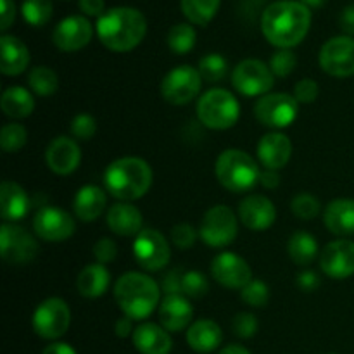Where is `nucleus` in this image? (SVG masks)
Wrapping results in <instances>:
<instances>
[{"label": "nucleus", "mask_w": 354, "mask_h": 354, "mask_svg": "<svg viewBox=\"0 0 354 354\" xmlns=\"http://www.w3.org/2000/svg\"><path fill=\"white\" fill-rule=\"evenodd\" d=\"M28 142V130L19 123H7L3 124L2 133H0V144L2 149L9 154L19 152Z\"/></svg>", "instance_id": "nucleus-38"}, {"label": "nucleus", "mask_w": 354, "mask_h": 354, "mask_svg": "<svg viewBox=\"0 0 354 354\" xmlns=\"http://www.w3.org/2000/svg\"><path fill=\"white\" fill-rule=\"evenodd\" d=\"M299 114V102L289 93L277 92L259 97L254 106V116L263 127L282 130L290 127Z\"/></svg>", "instance_id": "nucleus-9"}, {"label": "nucleus", "mask_w": 354, "mask_h": 354, "mask_svg": "<svg viewBox=\"0 0 354 354\" xmlns=\"http://www.w3.org/2000/svg\"><path fill=\"white\" fill-rule=\"evenodd\" d=\"M114 299L123 315L133 320H145L161 304V286L145 273H123L114 283Z\"/></svg>", "instance_id": "nucleus-4"}, {"label": "nucleus", "mask_w": 354, "mask_h": 354, "mask_svg": "<svg viewBox=\"0 0 354 354\" xmlns=\"http://www.w3.org/2000/svg\"><path fill=\"white\" fill-rule=\"evenodd\" d=\"M45 161L52 173L59 176H68L78 169L82 162V149L76 144L75 138L61 135L48 144L45 151Z\"/></svg>", "instance_id": "nucleus-19"}, {"label": "nucleus", "mask_w": 354, "mask_h": 354, "mask_svg": "<svg viewBox=\"0 0 354 354\" xmlns=\"http://www.w3.org/2000/svg\"><path fill=\"white\" fill-rule=\"evenodd\" d=\"M209 292V282H207L206 275L199 270H192V272L183 273L182 279V294L185 297H203Z\"/></svg>", "instance_id": "nucleus-40"}, {"label": "nucleus", "mask_w": 354, "mask_h": 354, "mask_svg": "<svg viewBox=\"0 0 354 354\" xmlns=\"http://www.w3.org/2000/svg\"><path fill=\"white\" fill-rule=\"evenodd\" d=\"M78 7L86 16L100 17L106 9V3H104V0H78Z\"/></svg>", "instance_id": "nucleus-50"}, {"label": "nucleus", "mask_w": 354, "mask_h": 354, "mask_svg": "<svg viewBox=\"0 0 354 354\" xmlns=\"http://www.w3.org/2000/svg\"><path fill=\"white\" fill-rule=\"evenodd\" d=\"M0 71L6 76H17L26 71L30 64V50L19 38L12 35H2L0 38Z\"/></svg>", "instance_id": "nucleus-27"}, {"label": "nucleus", "mask_w": 354, "mask_h": 354, "mask_svg": "<svg viewBox=\"0 0 354 354\" xmlns=\"http://www.w3.org/2000/svg\"><path fill=\"white\" fill-rule=\"evenodd\" d=\"M320 268L334 280H344L354 275V242L349 239L332 241L322 249Z\"/></svg>", "instance_id": "nucleus-17"}, {"label": "nucleus", "mask_w": 354, "mask_h": 354, "mask_svg": "<svg viewBox=\"0 0 354 354\" xmlns=\"http://www.w3.org/2000/svg\"><path fill=\"white\" fill-rule=\"evenodd\" d=\"M16 19V3L14 0H2V19H0V30L7 31L10 24Z\"/></svg>", "instance_id": "nucleus-51"}, {"label": "nucleus", "mask_w": 354, "mask_h": 354, "mask_svg": "<svg viewBox=\"0 0 354 354\" xmlns=\"http://www.w3.org/2000/svg\"><path fill=\"white\" fill-rule=\"evenodd\" d=\"M259 183H261L265 189L273 190L280 185V175L275 169H265L261 171V176H259Z\"/></svg>", "instance_id": "nucleus-54"}, {"label": "nucleus", "mask_w": 354, "mask_h": 354, "mask_svg": "<svg viewBox=\"0 0 354 354\" xmlns=\"http://www.w3.org/2000/svg\"><path fill=\"white\" fill-rule=\"evenodd\" d=\"M320 95V86L313 78H304L294 86V99L299 104H311Z\"/></svg>", "instance_id": "nucleus-46"}, {"label": "nucleus", "mask_w": 354, "mask_h": 354, "mask_svg": "<svg viewBox=\"0 0 354 354\" xmlns=\"http://www.w3.org/2000/svg\"><path fill=\"white\" fill-rule=\"evenodd\" d=\"M41 354H78V353L75 351L73 346L66 344V342H54V344H48Z\"/></svg>", "instance_id": "nucleus-55"}, {"label": "nucleus", "mask_w": 354, "mask_h": 354, "mask_svg": "<svg viewBox=\"0 0 354 354\" xmlns=\"http://www.w3.org/2000/svg\"><path fill=\"white\" fill-rule=\"evenodd\" d=\"M297 66V57L290 48H279L270 59V69L279 78L292 75Z\"/></svg>", "instance_id": "nucleus-42"}, {"label": "nucleus", "mask_w": 354, "mask_h": 354, "mask_svg": "<svg viewBox=\"0 0 354 354\" xmlns=\"http://www.w3.org/2000/svg\"><path fill=\"white\" fill-rule=\"evenodd\" d=\"M311 26V10L303 2L280 0L270 3L261 17L266 40L279 48H292L306 38Z\"/></svg>", "instance_id": "nucleus-1"}, {"label": "nucleus", "mask_w": 354, "mask_h": 354, "mask_svg": "<svg viewBox=\"0 0 354 354\" xmlns=\"http://www.w3.org/2000/svg\"><path fill=\"white\" fill-rule=\"evenodd\" d=\"M197 232L192 225L189 223H178L171 228V241L175 248L180 251H189L194 244H196Z\"/></svg>", "instance_id": "nucleus-45"}, {"label": "nucleus", "mask_w": 354, "mask_h": 354, "mask_svg": "<svg viewBox=\"0 0 354 354\" xmlns=\"http://www.w3.org/2000/svg\"><path fill=\"white\" fill-rule=\"evenodd\" d=\"M297 287H299L303 292H313L315 289H318L320 286V277L317 275V272L313 270H303V272L297 273Z\"/></svg>", "instance_id": "nucleus-49"}, {"label": "nucleus", "mask_w": 354, "mask_h": 354, "mask_svg": "<svg viewBox=\"0 0 354 354\" xmlns=\"http://www.w3.org/2000/svg\"><path fill=\"white\" fill-rule=\"evenodd\" d=\"M21 12L28 24L38 28L50 21L54 6H52V0H23Z\"/></svg>", "instance_id": "nucleus-36"}, {"label": "nucleus", "mask_w": 354, "mask_h": 354, "mask_svg": "<svg viewBox=\"0 0 354 354\" xmlns=\"http://www.w3.org/2000/svg\"><path fill=\"white\" fill-rule=\"evenodd\" d=\"M194 308L182 294L165 296L159 304V322L168 332H182L192 325Z\"/></svg>", "instance_id": "nucleus-22"}, {"label": "nucleus", "mask_w": 354, "mask_h": 354, "mask_svg": "<svg viewBox=\"0 0 354 354\" xmlns=\"http://www.w3.org/2000/svg\"><path fill=\"white\" fill-rule=\"evenodd\" d=\"M197 71L203 76L204 82L218 83L227 76L228 62L223 55L220 54H207L199 61Z\"/></svg>", "instance_id": "nucleus-37"}, {"label": "nucleus", "mask_w": 354, "mask_h": 354, "mask_svg": "<svg viewBox=\"0 0 354 354\" xmlns=\"http://www.w3.org/2000/svg\"><path fill=\"white\" fill-rule=\"evenodd\" d=\"M107 227L120 237H137L144 228V216L131 203H116L109 207L106 216Z\"/></svg>", "instance_id": "nucleus-23"}, {"label": "nucleus", "mask_w": 354, "mask_h": 354, "mask_svg": "<svg viewBox=\"0 0 354 354\" xmlns=\"http://www.w3.org/2000/svg\"><path fill=\"white\" fill-rule=\"evenodd\" d=\"M223 332L213 320H197L187 328V344L196 353L207 354L220 348Z\"/></svg>", "instance_id": "nucleus-29"}, {"label": "nucleus", "mask_w": 354, "mask_h": 354, "mask_svg": "<svg viewBox=\"0 0 354 354\" xmlns=\"http://www.w3.org/2000/svg\"><path fill=\"white\" fill-rule=\"evenodd\" d=\"M133 256L145 272H159L171 258V248L156 228H144L133 241Z\"/></svg>", "instance_id": "nucleus-13"}, {"label": "nucleus", "mask_w": 354, "mask_h": 354, "mask_svg": "<svg viewBox=\"0 0 354 354\" xmlns=\"http://www.w3.org/2000/svg\"><path fill=\"white\" fill-rule=\"evenodd\" d=\"M107 206V196L100 187L97 185H83L76 192L73 201V211L76 218L85 223H92L100 214L104 213Z\"/></svg>", "instance_id": "nucleus-28"}, {"label": "nucleus", "mask_w": 354, "mask_h": 354, "mask_svg": "<svg viewBox=\"0 0 354 354\" xmlns=\"http://www.w3.org/2000/svg\"><path fill=\"white\" fill-rule=\"evenodd\" d=\"M241 297L248 306L263 308L270 301V287L263 280H251L244 289L241 290Z\"/></svg>", "instance_id": "nucleus-41"}, {"label": "nucleus", "mask_w": 354, "mask_h": 354, "mask_svg": "<svg viewBox=\"0 0 354 354\" xmlns=\"http://www.w3.org/2000/svg\"><path fill=\"white\" fill-rule=\"evenodd\" d=\"M0 199H2V218L3 223H16L21 221L30 211V197L26 190L19 183L12 180H6L0 189Z\"/></svg>", "instance_id": "nucleus-26"}, {"label": "nucleus", "mask_w": 354, "mask_h": 354, "mask_svg": "<svg viewBox=\"0 0 354 354\" xmlns=\"http://www.w3.org/2000/svg\"><path fill=\"white\" fill-rule=\"evenodd\" d=\"M301 2L306 7H310V9H320V7H324V3L327 0H301Z\"/></svg>", "instance_id": "nucleus-57"}, {"label": "nucleus", "mask_w": 354, "mask_h": 354, "mask_svg": "<svg viewBox=\"0 0 354 354\" xmlns=\"http://www.w3.org/2000/svg\"><path fill=\"white\" fill-rule=\"evenodd\" d=\"M93 37V26L86 17L68 16L55 26L52 40L62 52H76L90 44Z\"/></svg>", "instance_id": "nucleus-18"}, {"label": "nucleus", "mask_w": 354, "mask_h": 354, "mask_svg": "<svg viewBox=\"0 0 354 354\" xmlns=\"http://www.w3.org/2000/svg\"><path fill=\"white\" fill-rule=\"evenodd\" d=\"M93 258L100 265H109L118 258V245L113 239L102 237L93 245Z\"/></svg>", "instance_id": "nucleus-47"}, {"label": "nucleus", "mask_w": 354, "mask_h": 354, "mask_svg": "<svg viewBox=\"0 0 354 354\" xmlns=\"http://www.w3.org/2000/svg\"><path fill=\"white\" fill-rule=\"evenodd\" d=\"M273 83L275 75L259 59H244L232 73V85L244 97L266 95L273 88Z\"/></svg>", "instance_id": "nucleus-12"}, {"label": "nucleus", "mask_w": 354, "mask_h": 354, "mask_svg": "<svg viewBox=\"0 0 354 354\" xmlns=\"http://www.w3.org/2000/svg\"><path fill=\"white\" fill-rule=\"evenodd\" d=\"M218 182L234 194H245L259 183L261 169L254 158L241 149H227L221 152L214 165Z\"/></svg>", "instance_id": "nucleus-5"}, {"label": "nucleus", "mask_w": 354, "mask_h": 354, "mask_svg": "<svg viewBox=\"0 0 354 354\" xmlns=\"http://www.w3.org/2000/svg\"><path fill=\"white\" fill-rule=\"evenodd\" d=\"M203 82L196 68L189 64L176 66L162 78L161 95L171 106H185L199 95Z\"/></svg>", "instance_id": "nucleus-10"}, {"label": "nucleus", "mask_w": 354, "mask_h": 354, "mask_svg": "<svg viewBox=\"0 0 354 354\" xmlns=\"http://www.w3.org/2000/svg\"><path fill=\"white\" fill-rule=\"evenodd\" d=\"M339 24H341L342 31H344L348 37H354V3L346 7L341 12L339 17Z\"/></svg>", "instance_id": "nucleus-52"}, {"label": "nucleus", "mask_w": 354, "mask_h": 354, "mask_svg": "<svg viewBox=\"0 0 354 354\" xmlns=\"http://www.w3.org/2000/svg\"><path fill=\"white\" fill-rule=\"evenodd\" d=\"M287 252L296 265L308 266L317 259L318 242L310 232L297 230L290 235L289 242H287Z\"/></svg>", "instance_id": "nucleus-32"}, {"label": "nucleus", "mask_w": 354, "mask_h": 354, "mask_svg": "<svg viewBox=\"0 0 354 354\" xmlns=\"http://www.w3.org/2000/svg\"><path fill=\"white\" fill-rule=\"evenodd\" d=\"M114 332L120 339H127L128 335H133L135 327H133V318L123 315L121 318H118L116 325H114Z\"/></svg>", "instance_id": "nucleus-53"}, {"label": "nucleus", "mask_w": 354, "mask_h": 354, "mask_svg": "<svg viewBox=\"0 0 354 354\" xmlns=\"http://www.w3.org/2000/svg\"><path fill=\"white\" fill-rule=\"evenodd\" d=\"M33 230L47 242H62L73 237L76 223L68 211L57 206H45L37 211L33 218Z\"/></svg>", "instance_id": "nucleus-15"}, {"label": "nucleus", "mask_w": 354, "mask_h": 354, "mask_svg": "<svg viewBox=\"0 0 354 354\" xmlns=\"http://www.w3.org/2000/svg\"><path fill=\"white\" fill-rule=\"evenodd\" d=\"M0 106L6 116L12 120H24L35 111V99L24 86H9L3 90Z\"/></svg>", "instance_id": "nucleus-31"}, {"label": "nucleus", "mask_w": 354, "mask_h": 354, "mask_svg": "<svg viewBox=\"0 0 354 354\" xmlns=\"http://www.w3.org/2000/svg\"><path fill=\"white\" fill-rule=\"evenodd\" d=\"M221 0H180V7L187 19L196 26H207L216 16Z\"/></svg>", "instance_id": "nucleus-33"}, {"label": "nucleus", "mask_w": 354, "mask_h": 354, "mask_svg": "<svg viewBox=\"0 0 354 354\" xmlns=\"http://www.w3.org/2000/svg\"><path fill=\"white\" fill-rule=\"evenodd\" d=\"M182 279H183L182 270H169V272L161 279V290L166 294V296L182 294Z\"/></svg>", "instance_id": "nucleus-48"}, {"label": "nucleus", "mask_w": 354, "mask_h": 354, "mask_svg": "<svg viewBox=\"0 0 354 354\" xmlns=\"http://www.w3.org/2000/svg\"><path fill=\"white\" fill-rule=\"evenodd\" d=\"M154 173L147 161L127 156L111 162L104 171L106 190L121 203L142 199L151 190Z\"/></svg>", "instance_id": "nucleus-3"}, {"label": "nucleus", "mask_w": 354, "mask_h": 354, "mask_svg": "<svg viewBox=\"0 0 354 354\" xmlns=\"http://www.w3.org/2000/svg\"><path fill=\"white\" fill-rule=\"evenodd\" d=\"M320 66L334 78H349L354 75V38L348 35L325 41L320 50Z\"/></svg>", "instance_id": "nucleus-14"}, {"label": "nucleus", "mask_w": 354, "mask_h": 354, "mask_svg": "<svg viewBox=\"0 0 354 354\" xmlns=\"http://www.w3.org/2000/svg\"><path fill=\"white\" fill-rule=\"evenodd\" d=\"M147 33V21L133 7H113L97 19V37L113 52H130L142 44Z\"/></svg>", "instance_id": "nucleus-2"}, {"label": "nucleus", "mask_w": 354, "mask_h": 354, "mask_svg": "<svg viewBox=\"0 0 354 354\" xmlns=\"http://www.w3.org/2000/svg\"><path fill=\"white\" fill-rule=\"evenodd\" d=\"M133 346L140 354H169L173 348V341L169 332L162 325H156L147 322L135 328Z\"/></svg>", "instance_id": "nucleus-24"}, {"label": "nucleus", "mask_w": 354, "mask_h": 354, "mask_svg": "<svg viewBox=\"0 0 354 354\" xmlns=\"http://www.w3.org/2000/svg\"><path fill=\"white\" fill-rule=\"evenodd\" d=\"M290 209L299 220L311 221L320 214V201L308 192L297 194L290 203Z\"/></svg>", "instance_id": "nucleus-39"}, {"label": "nucleus", "mask_w": 354, "mask_h": 354, "mask_svg": "<svg viewBox=\"0 0 354 354\" xmlns=\"http://www.w3.org/2000/svg\"><path fill=\"white\" fill-rule=\"evenodd\" d=\"M31 325L38 337L57 341L69 330L71 310L61 297H48L37 306L31 318Z\"/></svg>", "instance_id": "nucleus-7"}, {"label": "nucleus", "mask_w": 354, "mask_h": 354, "mask_svg": "<svg viewBox=\"0 0 354 354\" xmlns=\"http://www.w3.org/2000/svg\"><path fill=\"white\" fill-rule=\"evenodd\" d=\"M97 131V120L92 114L82 113L71 121V133L78 140H90Z\"/></svg>", "instance_id": "nucleus-44"}, {"label": "nucleus", "mask_w": 354, "mask_h": 354, "mask_svg": "<svg viewBox=\"0 0 354 354\" xmlns=\"http://www.w3.org/2000/svg\"><path fill=\"white\" fill-rule=\"evenodd\" d=\"M109 282L111 275L106 265L93 263V265L85 266L80 272L78 280H76V287H78V292L83 297H86V299H97V297L104 296L107 292Z\"/></svg>", "instance_id": "nucleus-30"}, {"label": "nucleus", "mask_w": 354, "mask_h": 354, "mask_svg": "<svg viewBox=\"0 0 354 354\" xmlns=\"http://www.w3.org/2000/svg\"><path fill=\"white\" fill-rule=\"evenodd\" d=\"M239 225L234 211L223 204H216L206 211L199 228V237L206 245L221 249L230 245L237 239Z\"/></svg>", "instance_id": "nucleus-8"}, {"label": "nucleus", "mask_w": 354, "mask_h": 354, "mask_svg": "<svg viewBox=\"0 0 354 354\" xmlns=\"http://www.w3.org/2000/svg\"><path fill=\"white\" fill-rule=\"evenodd\" d=\"M239 220L249 230H268L277 220L275 204L266 196L251 194L239 204Z\"/></svg>", "instance_id": "nucleus-20"}, {"label": "nucleus", "mask_w": 354, "mask_h": 354, "mask_svg": "<svg viewBox=\"0 0 354 354\" xmlns=\"http://www.w3.org/2000/svg\"><path fill=\"white\" fill-rule=\"evenodd\" d=\"M232 328H234V334L241 339H251L258 334L259 322L258 318L252 313H248V311H242L237 317L234 318V324H232Z\"/></svg>", "instance_id": "nucleus-43"}, {"label": "nucleus", "mask_w": 354, "mask_h": 354, "mask_svg": "<svg viewBox=\"0 0 354 354\" xmlns=\"http://www.w3.org/2000/svg\"><path fill=\"white\" fill-rule=\"evenodd\" d=\"M197 118L209 130H228L241 118V104L228 90L211 88L197 102Z\"/></svg>", "instance_id": "nucleus-6"}, {"label": "nucleus", "mask_w": 354, "mask_h": 354, "mask_svg": "<svg viewBox=\"0 0 354 354\" xmlns=\"http://www.w3.org/2000/svg\"><path fill=\"white\" fill-rule=\"evenodd\" d=\"M325 227L330 234L348 239L354 235V199L330 201L324 213Z\"/></svg>", "instance_id": "nucleus-25"}, {"label": "nucleus", "mask_w": 354, "mask_h": 354, "mask_svg": "<svg viewBox=\"0 0 354 354\" xmlns=\"http://www.w3.org/2000/svg\"><path fill=\"white\" fill-rule=\"evenodd\" d=\"M196 38L197 35L194 26H190V24L187 23H180L175 24V26L168 31L166 40H168V47L171 48V52H175V54L178 55H185L189 54L194 48V45H196Z\"/></svg>", "instance_id": "nucleus-35"}, {"label": "nucleus", "mask_w": 354, "mask_h": 354, "mask_svg": "<svg viewBox=\"0 0 354 354\" xmlns=\"http://www.w3.org/2000/svg\"><path fill=\"white\" fill-rule=\"evenodd\" d=\"M28 85L37 95L50 97L59 88V76L48 66H37L28 75Z\"/></svg>", "instance_id": "nucleus-34"}, {"label": "nucleus", "mask_w": 354, "mask_h": 354, "mask_svg": "<svg viewBox=\"0 0 354 354\" xmlns=\"http://www.w3.org/2000/svg\"><path fill=\"white\" fill-rule=\"evenodd\" d=\"M290 158H292V142L280 131L266 133L258 142V161L265 169L279 171L289 165Z\"/></svg>", "instance_id": "nucleus-21"}, {"label": "nucleus", "mask_w": 354, "mask_h": 354, "mask_svg": "<svg viewBox=\"0 0 354 354\" xmlns=\"http://www.w3.org/2000/svg\"><path fill=\"white\" fill-rule=\"evenodd\" d=\"M220 354H251V351H249V349H245L244 346L230 344V346H227V348L221 349Z\"/></svg>", "instance_id": "nucleus-56"}, {"label": "nucleus", "mask_w": 354, "mask_h": 354, "mask_svg": "<svg viewBox=\"0 0 354 354\" xmlns=\"http://www.w3.org/2000/svg\"><path fill=\"white\" fill-rule=\"evenodd\" d=\"M211 275L225 289L242 290L252 280V270L242 256L223 251L211 263Z\"/></svg>", "instance_id": "nucleus-16"}, {"label": "nucleus", "mask_w": 354, "mask_h": 354, "mask_svg": "<svg viewBox=\"0 0 354 354\" xmlns=\"http://www.w3.org/2000/svg\"><path fill=\"white\" fill-rule=\"evenodd\" d=\"M0 252L7 265H28L40 252L38 241L16 223H3L0 228Z\"/></svg>", "instance_id": "nucleus-11"}]
</instances>
